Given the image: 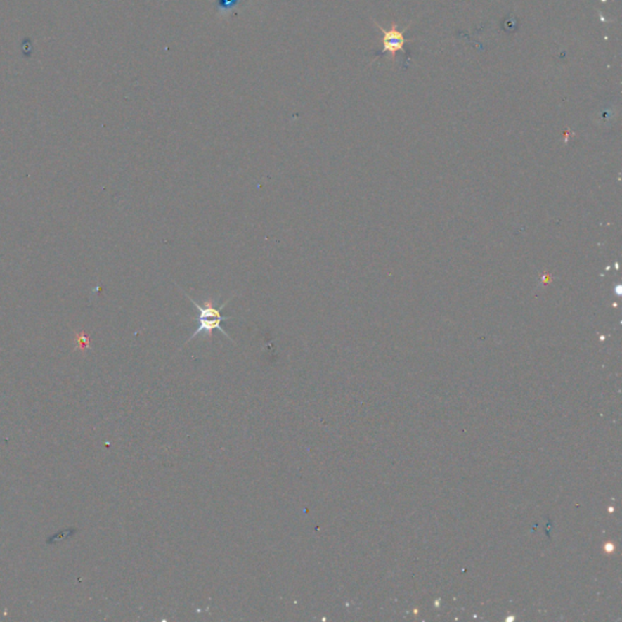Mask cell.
<instances>
[{
  "mask_svg": "<svg viewBox=\"0 0 622 622\" xmlns=\"http://www.w3.org/2000/svg\"><path fill=\"white\" fill-rule=\"evenodd\" d=\"M184 294L188 297L190 302L195 305V308L197 310V316H196L197 328H196V331L193 332V336L188 338V340L185 343V345L188 344L190 340L195 339V338L200 336V335H205V336L212 338V337H213V332H214L215 330L221 332V333H223L226 338H228V339L233 340L230 338L228 333L225 332L224 328L221 327V323L228 321V320L233 318H225V316L221 315V310L224 309L225 305L228 304V302L233 299V297H231L230 299L226 300L224 304L221 305L215 304L214 300L212 299V298H208V299L205 300L202 304H198V303H196L191 297L188 296L185 292Z\"/></svg>",
  "mask_w": 622,
  "mask_h": 622,
  "instance_id": "obj_1",
  "label": "cell"
},
{
  "mask_svg": "<svg viewBox=\"0 0 622 622\" xmlns=\"http://www.w3.org/2000/svg\"><path fill=\"white\" fill-rule=\"evenodd\" d=\"M376 23L378 30L383 33V50H382L381 54L389 53L391 61H395V56L399 51H405L403 49L405 44H406V39L403 36L405 31H400L396 23H393L389 30H384L382 26H380V23Z\"/></svg>",
  "mask_w": 622,
  "mask_h": 622,
  "instance_id": "obj_2",
  "label": "cell"
}]
</instances>
